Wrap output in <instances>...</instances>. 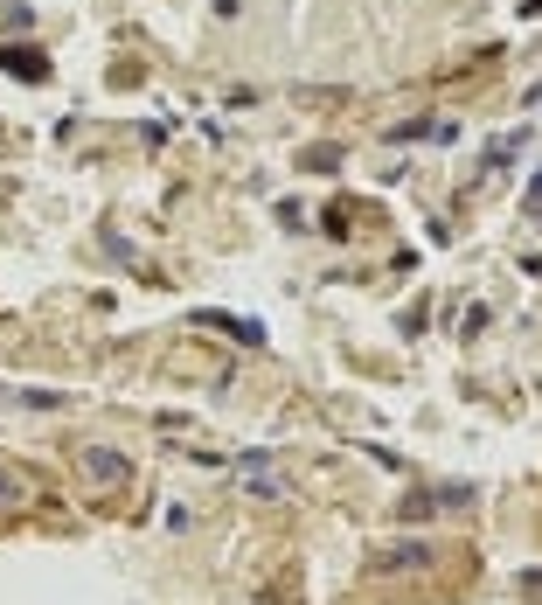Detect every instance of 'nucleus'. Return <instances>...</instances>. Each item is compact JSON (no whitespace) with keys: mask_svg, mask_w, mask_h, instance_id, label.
I'll return each mask as SVG.
<instances>
[{"mask_svg":"<svg viewBox=\"0 0 542 605\" xmlns=\"http://www.w3.org/2000/svg\"><path fill=\"white\" fill-rule=\"evenodd\" d=\"M0 501H28V480H21V473H7V466H0Z\"/></svg>","mask_w":542,"mask_h":605,"instance_id":"f03ea898","label":"nucleus"},{"mask_svg":"<svg viewBox=\"0 0 542 605\" xmlns=\"http://www.w3.org/2000/svg\"><path fill=\"white\" fill-rule=\"evenodd\" d=\"M522 209H529V216H542V174L529 181V188H522Z\"/></svg>","mask_w":542,"mask_h":605,"instance_id":"7ed1b4c3","label":"nucleus"},{"mask_svg":"<svg viewBox=\"0 0 542 605\" xmlns=\"http://www.w3.org/2000/svg\"><path fill=\"white\" fill-rule=\"evenodd\" d=\"M84 466H91V480H119V473H126V459L119 453H91Z\"/></svg>","mask_w":542,"mask_h":605,"instance_id":"f257e3e1","label":"nucleus"}]
</instances>
